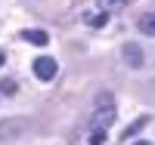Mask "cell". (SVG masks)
<instances>
[{"label":"cell","instance_id":"cell-1","mask_svg":"<svg viewBox=\"0 0 155 145\" xmlns=\"http://www.w3.org/2000/svg\"><path fill=\"white\" fill-rule=\"evenodd\" d=\"M115 117H118V105H115V96L112 93H99L93 99V111H90V124L93 127H102L109 130L115 124Z\"/></svg>","mask_w":155,"mask_h":145},{"label":"cell","instance_id":"cell-2","mask_svg":"<svg viewBox=\"0 0 155 145\" xmlns=\"http://www.w3.org/2000/svg\"><path fill=\"white\" fill-rule=\"evenodd\" d=\"M31 68H34V77H37V80H44V84H50V80H53V77H56V71H59V65H56V59H53V56H37Z\"/></svg>","mask_w":155,"mask_h":145},{"label":"cell","instance_id":"cell-3","mask_svg":"<svg viewBox=\"0 0 155 145\" xmlns=\"http://www.w3.org/2000/svg\"><path fill=\"white\" fill-rule=\"evenodd\" d=\"M25 133V121L19 117H6V121H0V142H12Z\"/></svg>","mask_w":155,"mask_h":145},{"label":"cell","instance_id":"cell-4","mask_svg":"<svg viewBox=\"0 0 155 145\" xmlns=\"http://www.w3.org/2000/svg\"><path fill=\"white\" fill-rule=\"evenodd\" d=\"M121 56H124V62L130 65V68H143V62H146V52L140 49L137 43H124L121 46Z\"/></svg>","mask_w":155,"mask_h":145},{"label":"cell","instance_id":"cell-5","mask_svg":"<svg viewBox=\"0 0 155 145\" xmlns=\"http://www.w3.org/2000/svg\"><path fill=\"white\" fill-rule=\"evenodd\" d=\"M22 40H28V43H34V46H47V43H50V34L28 28V31H22Z\"/></svg>","mask_w":155,"mask_h":145},{"label":"cell","instance_id":"cell-6","mask_svg":"<svg viewBox=\"0 0 155 145\" xmlns=\"http://www.w3.org/2000/svg\"><path fill=\"white\" fill-rule=\"evenodd\" d=\"M137 28L143 34H149V37H155V12H143V16L137 19Z\"/></svg>","mask_w":155,"mask_h":145},{"label":"cell","instance_id":"cell-7","mask_svg":"<svg viewBox=\"0 0 155 145\" xmlns=\"http://www.w3.org/2000/svg\"><path fill=\"white\" fill-rule=\"evenodd\" d=\"M106 22H109V12H106V9H102V12H96V16H93V12L87 16V25H90V28H102Z\"/></svg>","mask_w":155,"mask_h":145},{"label":"cell","instance_id":"cell-8","mask_svg":"<svg viewBox=\"0 0 155 145\" xmlns=\"http://www.w3.org/2000/svg\"><path fill=\"white\" fill-rule=\"evenodd\" d=\"M0 93H3V96H16L19 93V84L12 80V77H3V80H0Z\"/></svg>","mask_w":155,"mask_h":145},{"label":"cell","instance_id":"cell-9","mask_svg":"<svg viewBox=\"0 0 155 145\" xmlns=\"http://www.w3.org/2000/svg\"><path fill=\"white\" fill-rule=\"evenodd\" d=\"M146 124H149V117H137V121H134L130 127H127V130H124V139H130L134 133H140V130H143Z\"/></svg>","mask_w":155,"mask_h":145},{"label":"cell","instance_id":"cell-10","mask_svg":"<svg viewBox=\"0 0 155 145\" xmlns=\"http://www.w3.org/2000/svg\"><path fill=\"white\" fill-rule=\"evenodd\" d=\"M130 0H99V6L106 9V12H112V9H124Z\"/></svg>","mask_w":155,"mask_h":145},{"label":"cell","instance_id":"cell-11","mask_svg":"<svg viewBox=\"0 0 155 145\" xmlns=\"http://www.w3.org/2000/svg\"><path fill=\"white\" fill-rule=\"evenodd\" d=\"M102 142H106V130L93 127V130H90V145H102Z\"/></svg>","mask_w":155,"mask_h":145},{"label":"cell","instance_id":"cell-12","mask_svg":"<svg viewBox=\"0 0 155 145\" xmlns=\"http://www.w3.org/2000/svg\"><path fill=\"white\" fill-rule=\"evenodd\" d=\"M3 62H6V56H3V49H0V68H3Z\"/></svg>","mask_w":155,"mask_h":145},{"label":"cell","instance_id":"cell-13","mask_svg":"<svg viewBox=\"0 0 155 145\" xmlns=\"http://www.w3.org/2000/svg\"><path fill=\"white\" fill-rule=\"evenodd\" d=\"M137 145H149V142H137Z\"/></svg>","mask_w":155,"mask_h":145}]
</instances>
